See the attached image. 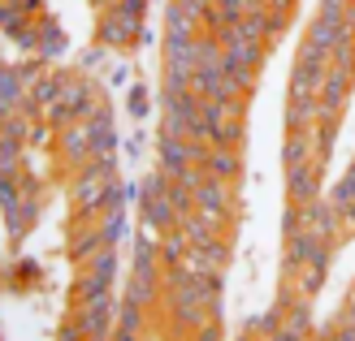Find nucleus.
<instances>
[{
    "mask_svg": "<svg viewBox=\"0 0 355 341\" xmlns=\"http://www.w3.org/2000/svg\"><path fill=\"white\" fill-rule=\"evenodd\" d=\"M113 182H117V156L83 165L74 173V182H69V208H74V221H100Z\"/></svg>",
    "mask_w": 355,
    "mask_h": 341,
    "instance_id": "f257e3e1",
    "label": "nucleus"
},
{
    "mask_svg": "<svg viewBox=\"0 0 355 341\" xmlns=\"http://www.w3.org/2000/svg\"><path fill=\"white\" fill-rule=\"evenodd\" d=\"M139 216H144V229H152L156 238L173 233L182 225V216H178L173 203H169V177L161 169H152L144 182H139Z\"/></svg>",
    "mask_w": 355,
    "mask_h": 341,
    "instance_id": "f03ea898",
    "label": "nucleus"
},
{
    "mask_svg": "<svg viewBox=\"0 0 355 341\" xmlns=\"http://www.w3.org/2000/svg\"><path fill=\"white\" fill-rule=\"evenodd\" d=\"M195 216H204L208 225L217 229H234L239 221V199H234V186L230 182H217V177H204L200 186H195Z\"/></svg>",
    "mask_w": 355,
    "mask_h": 341,
    "instance_id": "7ed1b4c3",
    "label": "nucleus"
},
{
    "mask_svg": "<svg viewBox=\"0 0 355 341\" xmlns=\"http://www.w3.org/2000/svg\"><path fill=\"white\" fill-rule=\"evenodd\" d=\"M117 250H100V255L92 264H83L78 268V277H74V307L78 302H96L104 294H113V285H117Z\"/></svg>",
    "mask_w": 355,
    "mask_h": 341,
    "instance_id": "20e7f679",
    "label": "nucleus"
},
{
    "mask_svg": "<svg viewBox=\"0 0 355 341\" xmlns=\"http://www.w3.org/2000/svg\"><path fill=\"white\" fill-rule=\"evenodd\" d=\"M208 156V142H195V138H178V134H161L156 138V169L165 177H182L187 169L204 165Z\"/></svg>",
    "mask_w": 355,
    "mask_h": 341,
    "instance_id": "39448f33",
    "label": "nucleus"
},
{
    "mask_svg": "<svg viewBox=\"0 0 355 341\" xmlns=\"http://www.w3.org/2000/svg\"><path fill=\"white\" fill-rule=\"evenodd\" d=\"M117 307H121V298L104 294L96 302H78V307H69V315L78 320V329H83L87 341H109L113 329H117Z\"/></svg>",
    "mask_w": 355,
    "mask_h": 341,
    "instance_id": "423d86ee",
    "label": "nucleus"
},
{
    "mask_svg": "<svg viewBox=\"0 0 355 341\" xmlns=\"http://www.w3.org/2000/svg\"><path fill=\"white\" fill-rule=\"evenodd\" d=\"M40 216H44V190H40V182L31 177V186H26V194H22V203L5 212V233H9L13 250L31 238V229L40 225Z\"/></svg>",
    "mask_w": 355,
    "mask_h": 341,
    "instance_id": "0eeeda50",
    "label": "nucleus"
},
{
    "mask_svg": "<svg viewBox=\"0 0 355 341\" xmlns=\"http://www.w3.org/2000/svg\"><path fill=\"white\" fill-rule=\"evenodd\" d=\"M312 199H325V160H308V165L286 169V203L304 208Z\"/></svg>",
    "mask_w": 355,
    "mask_h": 341,
    "instance_id": "6e6552de",
    "label": "nucleus"
},
{
    "mask_svg": "<svg viewBox=\"0 0 355 341\" xmlns=\"http://www.w3.org/2000/svg\"><path fill=\"white\" fill-rule=\"evenodd\" d=\"M100 250H109V246H104V233H100V221H74V225H69L65 255H69V264H74V268L92 264Z\"/></svg>",
    "mask_w": 355,
    "mask_h": 341,
    "instance_id": "1a4fd4ad",
    "label": "nucleus"
},
{
    "mask_svg": "<svg viewBox=\"0 0 355 341\" xmlns=\"http://www.w3.org/2000/svg\"><path fill=\"white\" fill-rule=\"evenodd\" d=\"M57 156H61V165L69 169H83V165H92V138H87V121H74V125H65V130H57Z\"/></svg>",
    "mask_w": 355,
    "mask_h": 341,
    "instance_id": "9d476101",
    "label": "nucleus"
},
{
    "mask_svg": "<svg viewBox=\"0 0 355 341\" xmlns=\"http://www.w3.org/2000/svg\"><path fill=\"white\" fill-rule=\"evenodd\" d=\"M87 138H92V160H113L117 156V130H113V113L100 109L87 117Z\"/></svg>",
    "mask_w": 355,
    "mask_h": 341,
    "instance_id": "9b49d317",
    "label": "nucleus"
},
{
    "mask_svg": "<svg viewBox=\"0 0 355 341\" xmlns=\"http://www.w3.org/2000/svg\"><path fill=\"white\" fill-rule=\"evenodd\" d=\"M329 264H334V246H321V250H316V259L308 268H299L295 281H286V285L299 298H316V294H321V285H325V277H329Z\"/></svg>",
    "mask_w": 355,
    "mask_h": 341,
    "instance_id": "f8f14e48",
    "label": "nucleus"
},
{
    "mask_svg": "<svg viewBox=\"0 0 355 341\" xmlns=\"http://www.w3.org/2000/svg\"><path fill=\"white\" fill-rule=\"evenodd\" d=\"M200 169H204L208 177H217V182H230V186H234L239 173H243V156H239V147H208V156H204Z\"/></svg>",
    "mask_w": 355,
    "mask_h": 341,
    "instance_id": "ddd939ff",
    "label": "nucleus"
},
{
    "mask_svg": "<svg viewBox=\"0 0 355 341\" xmlns=\"http://www.w3.org/2000/svg\"><path fill=\"white\" fill-rule=\"evenodd\" d=\"M156 246H161V264H165V268H178V264L191 255V242H187L182 225H178L173 233H161V242H156Z\"/></svg>",
    "mask_w": 355,
    "mask_h": 341,
    "instance_id": "4468645a",
    "label": "nucleus"
},
{
    "mask_svg": "<svg viewBox=\"0 0 355 341\" xmlns=\"http://www.w3.org/2000/svg\"><path fill=\"white\" fill-rule=\"evenodd\" d=\"M100 233H104V246H121L130 238V216H126V208L121 212H109V216H100Z\"/></svg>",
    "mask_w": 355,
    "mask_h": 341,
    "instance_id": "2eb2a0df",
    "label": "nucleus"
},
{
    "mask_svg": "<svg viewBox=\"0 0 355 341\" xmlns=\"http://www.w3.org/2000/svg\"><path fill=\"white\" fill-rule=\"evenodd\" d=\"M148 315H152V311H144L139 302L121 298V307H117V329H121V333H139V337H144V324H148Z\"/></svg>",
    "mask_w": 355,
    "mask_h": 341,
    "instance_id": "dca6fc26",
    "label": "nucleus"
},
{
    "mask_svg": "<svg viewBox=\"0 0 355 341\" xmlns=\"http://www.w3.org/2000/svg\"><path fill=\"white\" fill-rule=\"evenodd\" d=\"M61 48H65V39H61V30L44 22V26H40V52H44V57H57Z\"/></svg>",
    "mask_w": 355,
    "mask_h": 341,
    "instance_id": "f3484780",
    "label": "nucleus"
},
{
    "mask_svg": "<svg viewBox=\"0 0 355 341\" xmlns=\"http://www.w3.org/2000/svg\"><path fill=\"white\" fill-rule=\"evenodd\" d=\"M312 341H355V337L338 324V320H329L325 329H316V333H312Z\"/></svg>",
    "mask_w": 355,
    "mask_h": 341,
    "instance_id": "a211bd4d",
    "label": "nucleus"
},
{
    "mask_svg": "<svg viewBox=\"0 0 355 341\" xmlns=\"http://www.w3.org/2000/svg\"><path fill=\"white\" fill-rule=\"evenodd\" d=\"M148 109H152V104H148V86H135V91H130V117L144 121V117H148Z\"/></svg>",
    "mask_w": 355,
    "mask_h": 341,
    "instance_id": "6ab92c4d",
    "label": "nucleus"
},
{
    "mask_svg": "<svg viewBox=\"0 0 355 341\" xmlns=\"http://www.w3.org/2000/svg\"><path fill=\"white\" fill-rule=\"evenodd\" d=\"M57 341H87V337H83V329H78V320H74V315H65V320H61V329H57Z\"/></svg>",
    "mask_w": 355,
    "mask_h": 341,
    "instance_id": "aec40b11",
    "label": "nucleus"
},
{
    "mask_svg": "<svg viewBox=\"0 0 355 341\" xmlns=\"http://www.w3.org/2000/svg\"><path fill=\"white\" fill-rule=\"evenodd\" d=\"M338 324H343V329L355 337V298H347V307L338 311Z\"/></svg>",
    "mask_w": 355,
    "mask_h": 341,
    "instance_id": "412c9836",
    "label": "nucleus"
},
{
    "mask_svg": "<svg viewBox=\"0 0 355 341\" xmlns=\"http://www.w3.org/2000/svg\"><path fill=\"white\" fill-rule=\"evenodd\" d=\"M191 337H195V341H221V329H217V320H208V324H204V329H195Z\"/></svg>",
    "mask_w": 355,
    "mask_h": 341,
    "instance_id": "4be33fe9",
    "label": "nucleus"
},
{
    "mask_svg": "<svg viewBox=\"0 0 355 341\" xmlns=\"http://www.w3.org/2000/svg\"><path fill=\"white\" fill-rule=\"evenodd\" d=\"M338 216H343V233H347V238H355V203H351V208H343Z\"/></svg>",
    "mask_w": 355,
    "mask_h": 341,
    "instance_id": "5701e85b",
    "label": "nucleus"
},
{
    "mask_svg": "<svg viewBox=\"0 0 355 341\" xmlns=\"http://www.w3.org/2000/svg\"><path fill=\"white\" fill-rule=\"evenodd\" d=\"M269 341H312V337H304V333H295V329H286V324H282Z\"/></svg>",
    "mask_w": 355,
    "mask_h": 341,
    "instance_id": "b1692460",
    "label": "nucleus"
},
{
    "mask_svg": "<svg viewBox=\"0 0 355 341\" xmlns=\"http://www.w3.org/2000/svg\"><path fill=\"white\" fill-rule=\"evenodd\" d=\"M109 341H144V337H139V333H121V329H113Z\"/></svg>",
    "mask_w": 355,
    "mask_h": 341,
    "instance_id": "393cba45",
    "label": "nucleus"
},
{
    "mask_svg": "<svg viewBox=\"0 0 355 341\" xmlns=\"http://www.w3.org/2000/svg\"><path fill=\"white\" fill-rule=\"evenodd\" d=\"M0 138H5V117H0Z\"/></svg>",
    "mask_w": 355,
    "mask_h": 341,
    "instance_id": "a878e982",
    "label": "nucleus"
},
{
    "mask_svg": "<svg viewBox=\"0 0 355 341\" xmlns=\"http://www.w3.org/2000/svg\"><path fill=\"white\" fill-rule=\"evenodd\" d=\"M347 298H355V290H351V294H347Z\"/></svg>",
    "mask_w": 355,
    "mask_h": 341,
    "instance_id": "bb28decb",
    "label": "nucleus"
}]
</instances>
